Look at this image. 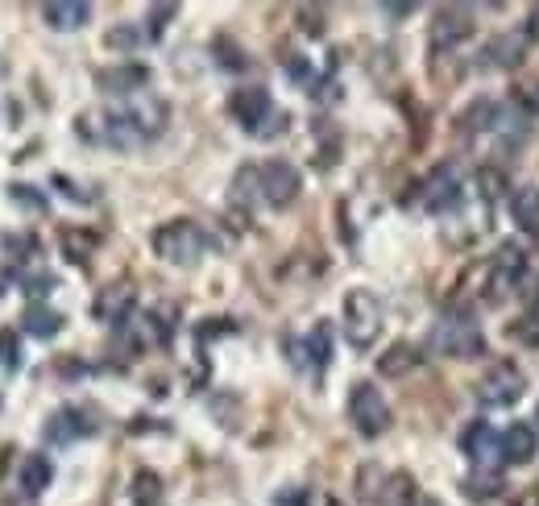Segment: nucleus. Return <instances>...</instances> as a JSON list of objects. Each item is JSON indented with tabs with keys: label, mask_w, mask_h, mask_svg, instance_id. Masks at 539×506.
I'll return each mask as SVG.
<instances>
[{
	"label": "nucleus",
	"mask_w": 539,
	"mask_h": 506,
	"mask_svg": "<svg viewBox=\"0 0 539 506\" xmlns=\"http://www.w3.org/2000/svg\"><path fill=\"white\" fill-rule=\"evenodd\" d=\"M324 506H340V502H332V498H328V502H324Z\"/></svg>",
	"instance_id": "40"
},
{
	"label": "nucleus",
	"mask_w": 539,
	"mask_h": 506,
	"mask_svg": "<svg viewBox=\"0 0 539 506\" xmlns=\"http://www.w3.org/2000/svg\"><path fill=\"white\" fill-rule=\"evenodd\" d=\"M465 38H473V17L465 9H440L436 21H432V34H428L432 50L436 54H448L452 46H461Z\"/></svg>",
	"instance_id": "11"
},
{
	"label": "nucleus",
	"mask_w": 539,
	"mask_h": 506,
	"mask_svg": "<svg viewBox=\"0 0 539 506\" xmlns=\"http://www.w3.org/2000/svg\"><path fill=\"white\" fill-rule=\"evenodd\" d=\"M510 216H515V224L527 237H539V187L535 183L515 187V195H510Z\"/></svg>",
	"instance_id": "16"
},
{
	"label": "nucleus",
	"mask_w": 539,
	"mask_h": 506,
	"mask_svg": "<svg viewBox=\"0 0 539 506\" xmlns=\"http://www.w3.org/2000/svg\"><path fill=\"white\" fill-rule=\"evenodd\" d=\"M54 187H59V191L67 195V200H79V204H92V200H96L92 191H79V183H71L67 175H59V179H54Z\"/></svg>",
	"instance_id": "32"
},
{
	"label": "nucleus",
	"mask_w": 539,
	"mask_h": 506,
	"mask_svg": "<svg viewBox=\"0 0 539 506\" xmlns=\"http://www.w3.org/2000/svg\"><path fill=\"white\" fill-rule=\"evenodd\" d=\"M133 303H137V291H133L129 283H112V287H104L100 299H96V320H104V324H125V320L133 316Z\"/></svg>",
	"instance_id": "13"
},
{
	"label": "nucleus",
	"mask_w": 539,
	"mask_h": 506,
	"mask_svg": "<svg viewBox=\"0 0 539 506\" xmlns=\"http://www.w3.org/2000/svg\"><path fill=\"white\" fill-rule=\"evenodd\" d=\"M428 349L440 353V357H481L490 345H486V332L477 328L473 316L465 312H448L436 320L432 336H428Z\"/></svg>",
	"instance_id": "3"
},
{
	"label": "nucleus",
	"mask_w": 539,
	"mask_h": 506,
	"mask_svg": "<svg viewBox=\"0 0 539 506\" xmlns=\"http://www.w3.org/2000/svg\"><path fill=\"white\" fill-rule=\"evenodd\" d=\"M523 59H527V42H523L519 34H502V38H494V42L486 46V67L510 71V67H519Z\"/></svg>",
	"instance_id": "18"
},
{
	"label": "nucleus",
	"mask_w": 539,
	"mask_h": 506,
	"mask_svg": "<svg viewBox=\"0 0 539 506\" xmlns=\"http://www.w3.org/2000/svg\"><path fill=\"white\" fill-rule=\"evenodd\" d=\"M461 453L473 465H486L490 457H498V432L490 428V419H473V424L461 432Z\"/></svg>",
	"instance_id": "14"
},
{
	"label": "nucleus",
	"mask_w": 539,
	"mask_h": 506,
	"mask_svg": "<svg viewBox=\"0 0 539 506\" xmlns=\"http://www.w3.org/2000/svg\"><path fill=\"white\" fill-rule=\"evenodd\" d=\"M382 303L374 291H365V287H353L345 295V341L353 349H374L378 345V336H382Z\"/></svg>",
	"instance_id": "4"
},
{
	"label": "nucleus",
	"mask_w": 539,
	"mask_h": 506,
	"mask_svg": "<svg viewBox=\"0 0 539 506\" xmlns=\"http://www.w3.org/2000/svg\"><path fill=\"white\" fill-rule=\"evenodd\" d=\"M229 112H233V121L245 129V133H253L258 137L266 125H270V117H274V100H270V92L262 88V83H249V88H237L233 96H229Z\"/></svg>",
	"instance_id": "9"
},
{
	"label": "nucleus",
	"mask_w": 539,
	"mask_h": 506,
	"mask_svg": "<svg viewBox=\"0 0 539 506\" xmlns=\"http://www.w3.org/2000/svg\"><path fill=\"white\" fill-rule=\"evenodd\" d=\"M42 21L50 30H83V25L92 21V5H83V0H50L42 5Z\"/></svg>",
	"instance_id": "15"
},
{
	"label": "nucleus",
	"mask_w": 539,
	"mask_h": 506,
	"mask_svg": "<svg viewBox=\"0 0 539 506\" xmlns=\"http://www.w3.org/2000/svg\"><path fill=\"white\" fill-rule=\"evenodd\" d=\"M54 287H59V283H54V274H38V278H30V283H25V291H30L34 299H42V295H50Z\"/></svg>",
	"instance_id": "34"
},
{
	"label": "nucleus",
	"mask_w": 539,
	"mask_h": 506,
	"mask_svg": "<svg viewBox=\"0 0 539 506\" xmlns=\"http://www.w3.org/2000/svg\"><path fill=\"white\" fill-rule=\"evenodd\" d=\"M212 237L195 220H166L162 229H154V253L170 266H195L208 253Z\"/></svg>",
	"instance_id": "2"
},
{
	"label": "nucleus",
	"mask_w": 539,
	"mask_h": 506,
	"mask_svg": "<svg viewBox=\"0 0 539 506\" xmlns=\"http://www.w3.org/2000/svg\"><path fill=\"white\" fill-rule=\"evenodd\" d=\"M523 390H527V378H523L519 365L515 361H498V365H490V370H486V378L477 382V403L490 407V411L515 407L523 399Z\"/></svg>",
	"instance_id": "6"
},
{
	"label": "nucleus",
	"mask_w": 539,
	"mask_h": 506,
	"mask_svg": "<svg viewBox=\"0 0 539 506\" xmlns=\"http://www.w3.org/2000/svg\"><path fill=\"white\" fill-rule=\"evenodd\" d=\"M349 419L365 440H378L390 428V403L382 399V390L374 382H353L349 390Z\"/></svg>",
	"instance_id": "5"
},
{
	"label": "nucleus",
	"mask_w": 539,
	"mask_h": 506,
	"mask_svg": "<svg viewBox=\"0 0 539 506\" xmlns=\"http://www.w3.org/2000/svg\"><path fill=\"white\" fill-rule=\"evenodd\" d=\"M527 38H535V42H539V5L527 13Z\"/></svg>",
	"instance_id": "36"
},
{
	"label": "nucleus",
	"mask_w": 539,
	"mask_h": 506,
	"mask_svg": "<svg viewBox=\"0 0 539 506\" xmlns=\"http://www.w3.org/2000/svg\"><path fill=\"white\" fill-rule=\"evenodd\" d=\"M510 336H515L519 345H539V316H527V320H519L515 328H510Z\"/></svg>",
	"instance_id": "28"
},
{
	"label": "nucleus",
	"mask_w": 539,
	"mask_h": 506,
	"mask_svg": "<svg viewBox=\"0 0 539 506\" xmlns=\"http://www.w3.org/2000/svg\"><path fill=\"white\" fill-rule=\"evenodd\" d=\"M303 34H324V9H299Z\"/></svg>",
	"instance_id": "33"
},
{
	"label": "nucleus",
	"mask_w": 539,
	"mask_h": 506,
	"mask_svg": "<svg viewBox=\"0 0 539 506\" xmlns=\"http://www.w3.org/2000/svg\"><path fill=\"white\" fill-rule=\"evenodd\" d=\"M515 506H539V494H523Z\"/></svg>",
	"instance_id": "38"
},
{
	"label": "nucleus",
	"mask_w": 539,
	"mask_h": 506,
	"mask_svg": "<svg viewBox=\"0 0 539 506\" xmlns=\"http://www.w3.org/2000/svg\"><path fill=\"white\" fill-rule=\"evenodd\" d=\"M382 13H390V17H411V13H415V5H386Z\"/></svg>",
	"instance_id": "37"
},
{
	"label": "nucleus",
	"mask_w": 539,
	"mask_h": 506,
	"mask_svg": "<svg viewBox=\"0 0 539 506\" xmlns=\"http://www.w3.org/2000/svg\"><path fill=\"white\" fill-rule=\"evenodd\" d=\"M0 365L5 370H21V341L13 328H0Z\"/></svg>",
	"instance_id": "26"
},
{
	"label": "nucleus",
	"mask_w": 539,
	"mask_h": 506,
	"mask_svg": "<svg viewBox=\"0 0 539 506\" xmlns=\"http://www.w3.org/2000/svg\"><path fill=\"white\" fill-rule=\"evenodd\" d=\"M170 17H179V5H158V9H150V34H154V38H162V30L170 25Z\"/></svg>",
	"instance_id": "29"
},
{
	"label": "nucleus",
	"mask_w": 539,
	"mask_h": 506,
	"mask_svg": "<svg viewBox=\"0 0 539 506\" xmlns=\"http://www.w3.org/2000/svg\"><path fill=\"white\" fill-rule=\"evenodd\" d=\"M465 200V187H461V175L452 166H436V171L419 183V208L432 212V216H448L457 212Z\"/></svg>",
	"instance_id": "7"
},
{
	"label": "nucleus",
	"mask_w": 539,
	"mask_h": 506,
	"mask_svg": "<svg viewBox=\"0 0 539 506\" xmlns=\"http://www.w3.org/2000/svg\"><path fill=\"white\" fill-rule=\"evenodd\" d=\"M21 320H25V332L38 336V341H50V336L63 332V316L54 312V307H46V303H30Z\"/></svg>",
	"instance_id": "21"
},
{
	"label": "nucleus",
	"mask_w": 539,
	"mask_h": 506,
	"mask_svg": "<svg viewBox=\"0 0 539 506\" xmlns=\"http://www.w3.org/2000/svg\"><path fill=\"white\" fill-rule=\"evenodd\" d=\"M411 506H440V502H436V498H428V494H419Z\"/></svg>",
	"instance_id": "39"
},
{
	"label": "nucleus",
	"mask_w": 539,
	"mask_h": 506,
	"mask_svg": "<svg viewBox=\"0 0 539 506\" xmlns=\"http://www.w3.org/2000/svg\"><path fill=\"white\" fill-rule=\"evenodd\" d=\"M502 490H506L502 473H498V469H486V465H477V469L465 477V482H461V494H465L469 502H494Z\"/></svg>",
	"instance_id": "17"
},
{
	"label": "nucleus",
	"mask_w": 539,
	"mask_h": 506,
	"mask_svg": "<svg viewBox=\"0 0 539 506\" xmlns=\"http://www.w3.org/2000/svg\"><path fill=\"white\" fill-rule=\"evenodd\" d=\"M100 245V237L96 233H88V229H63V253H67V258L71 262H88L92 258V249Z\"/></svg>",
	"instance_id": "24"
},
{
	"label": "nucleus",
	"mask_w": 539,
	"mask_h": 506,
	"mask_svg": "<svg viewBox=\"0 0 539 506\" xmlns=\"http://www.w3.org/2000/svg\"><path fill=\"white\" fill-rule=\"evenodd\" d=\"M299 187H303V179H299V171H295L287 158H270L266 166H258V195H262L270 208L295 204L299 200Z\"/></svg>",
	"instance_id": "8"
},
{
	"label": "nucleus",
	"mask_w": 539,
	"mask_h": 506,
	"mask_svg": "<svg viewBox=\"0 0 539 506\" xmlns=\"http://www.w3.org/2000/svg\"><path fill=\"white\" fill-rule=\"evenodd\" d=\"M162 121H166V108L158 100H146V104H129V108H117L108 112V117L100 121L104 125V142L121 146V150H133L141 142H150V137L162 133Z\"/></svg>",
	"instance_id": "1"
},
{
	"label": "nucleus",
	"mask_w": 539,
	"mask_h": 506,
	"mask_svg": "<svg viewBox=\"0 0 539 506\" xmlns=\"http://www.w3.org/2000/svg\"><path fill=\"white\" fill-rule=\"evenodd\" d=\"M212 50H216V63H220V67H229V71H245V67H249V59H245V54H241L229 38H216Z\"/></svg>",
	"instance_id": "27"
},
{
	"label": "nucleus",
	"mask_w": 539,
	"mask_h": 506,
	"mask_svg": "<svg viewBox=\"0 0 539 506\" xmlns=\"http://www.w3.org/2000/svg\"><path fill=\"white\" fill-rule=\"evenodd\" d=\"M133 498H137V506H154V502L162 498L158 477H154V473H137V477H133Z\"/></svg>",
	"instance_id": "25"
},
{
	"label": "nucleus",
	"mask_w": 539,
	"mask_h": 506,
	"mask_svg": "<svg viewBox=\"0 0 539 506\" xmlns=\"http://www.w3.org/2000/svg\"><path fill=\"white\" fill-rule=\"evenodd\" d=\"M133 42H137V34H133V30H112V34H108V46H125V50H129Z\"/></svg>",
	"instance_id": "35"
},
{
	"label": "nucleus",
	"mask_w": 539,
	"mask_h": 506,
	"mask_svg": "<svg viewBox=\"0 0 539 506\" xmlns=\"http://www.w3.org/2000/svg\"><path fill=\"white\" fill-rule=\"evenodd\" d=\"M46 440L50 444H75L83 436H96V419L83 411V407H59L50 419H46Z\"/></svg>",
	"instance_id": "10"
},
{
	"label": "nucleus",
	"mask_w": 539,
	"mask_h": 506,
	"mask_svg": "<svg viewBox=\"0 0 539 506\" xmlns=\"http://www.w3.org/2000/svg\"><path fill=\"white\" fill-rule=\"evenodd\" d=\"M96 83H100L104 92H137V88H146V83H150V71H146V67H137V63H129V67L100 71Z\"/></svg>",
	"instance_id": "20"
},
{
	"label": "nucleus",
	"mask_w": 539,
	"mask_h": 506,
	"mask_svg": "<svg viewBox=\"0 0 539 506\" xmlns=\"http://www.w3.org/2000/svg\"><path fill=\"white\" fill-rule=\"evenodd\" d=\"M303 349H307V361L316 365V370H324V365L332 361V324L328 320H320L316 328L307 332V341H303Z\"/></svg>",
	"instance_id": "23"
},
{
	"label": "nucleus",
	"mask_w": 539,
	"mask_h": 506,
	"mask_svg": "<svg viewBox=\"0 0 539 506\" xmlns=\"http://www.w3.org/2000/svg\"><path fill=\"white\" fill-rule=\"evenodd\" d=\"M17 482H21L25 494H42V490L54 482V465H50V457H46V453H30V457L21 461V477H17Z\"/></svg>",
	"instance_id": "22"
},
{
	"label": "nucleus",
	"mask_w": 539,
	"mask_h": 506,
	"mask_svg": "<svg viewBox=\"0 0 539 506\" xmlns=\"http://www.w3.org/2000/svg\"><path fill=\"white\" fill-rule=\"evenodd\" d=\"M274 506H311V490H307V486L278 490V494H274Z\"/></svg>",
	"instance_id": "31"
},
{
	"label": "nucleus",
	"mask_w": 539,
	"mask_h": 506,
	"mask_svg": "<svg viewBox=\"0 0 539 506\" xmlns=\"http://www.w3.org/2000/svg\"><path fill=\"white\" fill-rule=\"evenodd\" d=\"M419 361H423V353H419L415 345L399 341V345H390V349L378 357V374H382V378H403V374H411V370H415Z\"/></svg>",
	"instance_id": "19"
},
{
	"label": "nucleus",
	"mask_w": 539,
	"mask_h": 506,
	"mask_svg": "<svg viewBox=\"0 0 539 506\" xmlns=\"http://www.w3.org/2000/svg\"><path fill=\"white\" fill-rule=\"evenodd\" d=\"M535 428L531 424H510L506 432H498V461L502 465H527L535 457Z\"/></svg>",
	"instance_id": "12"
},
{
	"label": "nucleus",
	"mask_w": 539,
	"mask_h": 506,
	"mask_svg": "<svg viewBox=\"0 0 539 506\" xmlns=\"http://www.w3.org/2000/svg\"><path fill=\"white\" fill-rule=\"evenodd\" d=\"M9 195H13L17 204H25V208H46V195L30 191V183H13V187H9Z\"/></svg>",
	"instance_id": "30"
}]
</instances>
